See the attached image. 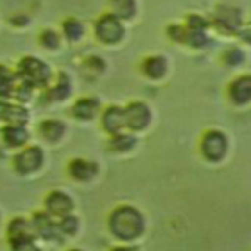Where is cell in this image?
I'll use <instances>...</instances> for the list:
<instances>
[{
	"mask_svg": "<svg viewBox=\"0 0 251 251\" xmlns=\"http://www.w3.org/2000/svg\"><path fill=\"white\" fill-rule=\"evenodd\" d=\"M31 224H33L35 235H39L41 239H45V241H57V239H61V231H59L57 220H53V216L49 212H37V214H33Z\"/></svg>",
	"mask_w": 251,
	"mask_h": 251,
	"instance_id": "10",
	"label": "cell"
},
{
	"mask_svg": "<svg viewBox=\"0 0 251 251\" xmlns=\"http://www.w3.org/2000/svg\"><path fill=\"white\" fill-rule=\"evenodd\" d=\"M102 129L110 135L126 129V116L122 106H108L102 112Z\"/></svg>",
	"mask_w": 251,
	"mask_h": 251,
	"instance_id": "15",
	"label": "cell"
},
{
	"mask_svg": "<svg viewBox=\"0 0 251 251\" xmlns=\"http://www.w3.org/2000/svg\"><path fill=\"white\" fill-rule=\"evenodd\" d=\"M186 25L184 24H171L167 25V35L176 43H186Z\"/></svg>",
	"mask_w": 251,
	"mask_h": 251,
	"instance_id": "29",
	"label": "cell"
},
{
	"mask_svg": "<svg viewBox=\"0 0 251 251\" xmlns=\"http://www.w3.org/2000/svg\"><path fill=\"white\" fill-rule=\"evenodd\" d=\"M167 71H169V63L163 55H149L141 61V73L151 80L163 78L167 75Z\"/></svg>",
	"mask_w": 251,
	"mask_h": 251,
	"instance_id": "17",
	"label": "cell"
},
{
	"mask_svg": "<svg viewBox=\"0 0 251 251\" xmlns=\"http://www.w3.org/2000/svg\"><path fill=\"white\" fill-rule=\"evenodd\" d=\"M186 27H190V29H208V25H210V22L204 18V16H200V14H188V18H186V24H184Z\"/></svg>",
	"mask_w": 251,
	"mask_h": 251,
	"instance_id": "30",
	"label": "cell"
},
{
	"mask_svg": "<svg viewBox=\"0 0 251 251\" xmlns=\"http://www.w3.org/2000/svg\"><path fill=\"white\" fill-rule=\"evenodd\" d=\"M43 159H45L43 149L39 145H29L14 157V169L20 175H29L43 167Z\"/></svg>",
	"mask_w": 251,
	"mask_h": 251,
	"instance_id": "8",
	"label": "cell"
},
{
	"mask_svg": "<svg viewBox=\"0 0 251 251\" xmlns=\"http://www.w3.org/2000/svg\"><path fill=\"white\" fill-rule=\"evenodd\" d=\"M124 116H126V127L129 131H145L153 120L151 108L141 102V100H133L124 108Z\"/></svg>",
	"mask_w": 251,
	"mask_h": 251,
	"instance_id": "6",
	"label": "cell"
},
{
	"mask_svg": "<svg viewBox=\"0 0 251 251\" xmlns=\"http://www.w3.org/2000/svg\"><path fill=\"white\" fill-rule=\"evenodd\" d=\"M0 133H2L4 145L10 147V149H20V147H24V145L27 143V139H29V131H27V127L22 126V124H6Z\"/></svg>",
	"mask_w": 251,
	"mask_h": 251,
	"instance_id": "14",
	"label": "cell"
},
{
	"mask_svg": "<svg viewBox=\"0 0 251 251\" xmlns=\"http://www.w3.org/2000/svg\"><path fill=\"white\" fill-rule=\"evenodd\" d=\"M39 43H41V47H45L49 51H55L61 45V33L53 27H45V29L39 31Z\"/></svg>",
	"mask_w": 251,
	"mask_h": 251,
	"instance_id": "24",
	"label": "cell"
},
{
	"mask_svg": "<svg viewBox=\"0 0 251 251\" xmlns=\"http://www.w3.org/2000/svg\"><path fill=\"white\" fill-rule=\"evenodd\" d=\"M33 90H35L33 84H29L27 80H22V78L16 76V86H14V96H16V100H20V102H27V100H31Z\"/></svg>",
	"mask_w": 251,
	"mask_h": 251,
	"instance_id": "27",
	"label": "cell"
},
{
	"mask_svg": "<svg viewBox=\"0 0 251 251\" xmlns=\"http://www.w3.org/2000/svg\"><path fill=\"white\" fill-rule=\"evenodd\" d=\"M237 35L241 37V41H245V43H249V45H251V22H249V24H245V25H241V27H239V31H237Z\"/></svg>",
	"mask_w": 251,
	"mask_h": 251,
	"instance_id": "33",
	"label": "cell"
},
{
	"mask_svg": "<svg viewBox=\"0 0 251 251\" xmlns=\"http://www.w3.org/2000/svg\"><path fill=\"white\" fill-rule=\"evenodd\" d=\"M14 86H16V73L0 63V98L14 96Z\"/></svg>",
	"mask_w": 251,
	"mask_h": 251,
	"instance_id": "23",
	"label": "cell"
},
{
	"mask_svg": "<svg viewBox=\"0 0 251 251\" xmlns=\"http://www.w3.org/2000/svg\"><path fill=\"white\" fill-rule=\"evenodd\" d=\"M210 24L222 33H237L243 24V16H241V10L233 6H218Z\"/></svg>",
	"mask_w": 251,
	"mask_h": 251,
	"instance_id": "7",
	"label": "cell"
},
{
	"mask_svg": "<svg viewBox=\"0 0 251 251\" xmlns=\"http://www.w3.org/2000/svg\"><path fill=\"white\" fill-rule=\"evenodd\" d=\"M69 251H82V249H69Z\"/></svg>",
	"mask_w": 251,
	"mask_h": 251,
	"instance_id": "36",
	"label": "cell"
},
{
	"mask_svg": "<svg viewBox=\"0 0 251 251\" xmlns=\"http://www.w3.org/2000/svg\"><path fill=\"white\" fill-rule=\"evenodd\" d=\"M16 76L22 78V80H27V82L33 84L35 88H47V86L51 84L53 73H51V67H49L45 61H41L39 57L25 55V57H22L20 63H18Z\"/></svg>",
	"mask_w": 251,
	"mask_h": 251,
	"instance_id": "2",
	"label": "cell"
},
{
	"mask_svg": "<svg viewBox=\"0 0 251 251\" xmlns=\"http://www.w3.org/2000/svg\"><path fill=\"white\" fill-rule=\"evenodd\" d=\"M61 31H63V37L67 41L76 43L84 37V24L78 18H65L61 24Z\"/></svg>",
	"mask_w": 251,
	"mask_h": 251,
	"instance_id": "22",
	"label": "cell"
},
{
	"mask_svg": "<svg viewBox=\"0 0 251 251\" xmlns=\"http://www.w3.org/2000/svg\"><path fill=\"white\" fill-rule=\"evenodd\" d=\"M69 94H71V78H69V75L59 73L57 80L47 86L43 100L45 102H61V100L69 98Z\"/></svg>",
	"mask_w": 251,
	"mask_h": 251,
	"instance_id": "18",
	"label": "cell"
},
{
	"mask_svg": "<svg viewBox=\"0 0 251 251\" xmlns=\"http://www.w3.org/2000/svg\"><path fill=\"white\" fill-rule=\"evenodd\" d=\"M200 153L208 163H222L229 153V137L222 129H208L200 139Z\"/></svg>",
	"mask_w": 251,
	"mask_h": 251,
	"instance_id": "3",
	"label": "cell"
},
{
	"mask_svg": "<svg viewBox=\"0 0 251 251\" xmlns=\"http://www.w3.org/2000/svg\"><path fill=\"white\" fill-rule=\"evenodd\" d=\"M124 35H126L124 22L112 12L98 16V20L94 22V37L104 45H116L124 39Z\"/></svg>",
	"mask_w": 251,
	"mask_h": 251,
	"instance_id": "4",
	"label": "cell"
},
{
	"mask_svg": "<svg viewBox=\"0 0 251 251\" xmlns=\"http://www.w3.org/2000/svg\"><path fill=\"white\" fill-rule=\"evenodd\" d=\"M57 226H59V231H61V235H75V233L78 231V226H80V222H78V218H76V216H73V214H67V216H61V218H57Z\"/></svg>",
	"mask_w": 251,
	"mask_h": 251,
	"instance_id": "25",
	"label": "cell"
},
{
	"mask_svg": "<svg viewBox=\"0 0 251 251\" xmlns=\"http://www.w3.org/2000/svg\"><path fill=\"white\" fill-rule=\"evenodd\" d=\"M45 212L53 218H61L73 212V198L63 190H53L45 196Z\"/></svg>",
	"mask_w": 251,
	"mask_h": 251,
	"instance_id": "12",
	"label": "cell"
},
{
	"mask_svg": "<svg viewBox=\"0 0 251 251\" xmlns=\"http://www.w3.org/2000/svg\"><path fill=\"white\" fill-rule=\"evenodd\" d=\"M67 171L71 175L73 180H78V182H88L92 180L96 175H98V165L90 159H82V157H75L69 161L67 165Z\"/></svg>",
	"mask_w": 251,
	"mask_h": 251,
	"instance_id": "11",
	"label": "cell"
},
{
	"mask_svg": "<svg viewBox=\"0 0 251 251\" xmlns=\"http://www.w3.org/2000/svg\"><path fill=\"white\" fill-rule=\"evenodd\" d=\"M186 29H188L186 31V45L200 49L208 43V31L206 29H190V27H186Z\"/></svg>",
	"mask_w": 251,
	"mask_h": 251,
	"instance_id": "28",
	"label": "cell"
},
{
	"mask_svg": "<svg viewBox=\"0 0 251 251\" xmlns=\"http://www.w3.org/2000/svg\"><path fill=\"white\" fill-rule=\"evenodd\" d=\"M16 251H41L35 243H29V245H24V247H20V249H16Z\"/></svg>",
	"mask_w": 251,
	"mask_h": 251,
	"instance_id": "34",
	"label": "cell"
},
{
	"mask_svg": "<svg viewBox=\"0 0 251 251\" xmlns=\"http://www.w3.org/2000/svg\"><path fill=\"white\" fill-rule=\"evenodd\" d=\"M84 67H88V69H90V71L96 75V69L102 73L106 65H104V59H100V57H88V59L84 61Z\"/></svg>",
	"mask_w": 251,
	"mask_h": 251,
	"instance_id": "31",
	"label": "cell"
},
{
	"mask_svg": "<svg viewBox=\"0 0 251 251\" xmlns=\"http://www.w3.org/2000/svg\"><path fill=\"white\" fill-rule=\"evenodd\" d=\"M110 12L118 16L122 22H129L137 14V2L135 0H110Z\"/></svg>",
	"mask_w": 251,
	"mask_h": 251,
	"instance_id": "21",
	"label": "cell"
},
{
	"mask_svg": "<svg viewBox=\"0 0 251 251\" xmlns=\"http://www.w3.org/2000/svg\"><path fill=\"white\" fill-rule=\"evenodd\" d=\"M6 235H8V243L12 247V251L24 247V245H29L33 243V239L37 237L35 235V229H33V224L22 216H16L12 218V222L8 224V229H6Z\"/></svg>",
	"mask_w": 251,
	"mask_h": 251,
	"instance_id": "5",
	"label": "cell"
},
{
	"mask_svg": "<svg viewBox=\"0 0 251 251\" xmlns=\"http://www.w3.org/2000/svg\"><path fill=\"white\" fill-rule=\"evenodd\" d=\"M227 98L235 106L251 104V73L239 75L227 84Z\"/></svg>",
	"mask_w": 251,
	"mask_h": 251,
	"instance_id": "9",
	"label": "cell"
},
{
	"mask_svg": "<svg viewBox=\"0 0 251 251\" xmlns=\"http://www.w3.org/2000/svg\"><path fill=\"white\" fill-rule=\"evenodd\" d=\"M222 59H224V63H226L227 67H239V65L245 63V53H243V49L231 45V47H227V49L224 51Z\"/></svg>",
	"mask_w": 251,
	"mask_h": 251,
	"instance_id": "26",
	"label": "cell"
},
{
	"mask_svg": "<svg viewBox=\"0 0 251 251\" xmlns=\"http://www.w3.org/2000/svg\"><path fill=\"white\" fill-rule=\"evenodd\" d=\"M100 112V100L94 98V96H84V98H78L73 106H71V116L75 120H80V122H88L92 118H96Z\"/></svg>",
	"mask_w": 251,
	"mask_h": 251,
	"instance_id": "13",
	"label": "cell"
},
{
	"mask_svg": "<svg viewBox=\"0 0 251 251\" xmlns=\"http://www.w3.org/2000/svg\"><path fill=\"white\" fill-rule=\"evenodd\" d=\"M10 24L14 27H25L29 24V16L27 14H14V16H10Z\"/></svg>",
	"mask_w": 251,
	"mask_h": 251,
	"instance_id": "32",
	"label": "cell"
},
{
	"mask_svg": "<svg viewBox=\"0 0 251 251\" xmlns=\"http://www.w3.org/2000/svg\"><path fill=\"white\" fill-rule=\"evenodd\" d=\"M37 129H39V135L49 143H57L67 131V127L61 120H43V122H39Z\"/></svg>",
	"mask_w": 251,
	"mask_h": 251,
	"instance_id": "19",
	"label": "cell"
},
{
	"mask_svg": "<svg viewBox=\"0 0 251 251\" xmlns=\"http://www.w3.org/2000/svg\"><path fill=\"white\" fill-rule=\"evenodd\" d=\"M108 229L120 241H135L145 231V218L135 206H118L108 218Z\"/></svg>",
	"mask_w": 251,
	"mask_h": 251,
	"instance_id": "1",
	"label": "cell"
},
{
	"mask_svg": "<svg viewBox=\"0 0 251 251\" xmlns=\"http://www.w3.org/2000/svg\"><path fill=\"white\" fill-rule=\"evenodd\" d=\"M29 112L20 104H10L8 98H0V122L4 124H22L25 126Z\"/></svg>",
	"mask_w": 251,
	"mask_h": 251,
	"instance_id": "16",
	"label": "cell"
},
{
	"mask_svg": "<svg viewBox=\"0 0 251 251\" xmlns=\"http://www.w3.org/2000/svg\"><path fill=\"white\" fill-rule=\"evenodd\" d=\"M135 145H137V137L133 133H126V131L110 135V141H108V149L114 153H127Z\"/></svg>",
	"mask_w": 251,
	"mask_h": 251,
	"instance_id": "20",
	"label": "cell"
},
{
	"mask_svg": "<svg viewBox=\"0 0 251 251\" xmlns=\"http://www.w3.org/2000/svg\"><path fill=\"white\" fill-rule=\"evenodd\" d=\"M112 251H133L131 247H126V245H120V247H114Z\"/></svg>",
	"mask_w": 251,
	"mask_h": 251,
	"instance_id": "35",
	"label": "cell"
}]
</instances>
